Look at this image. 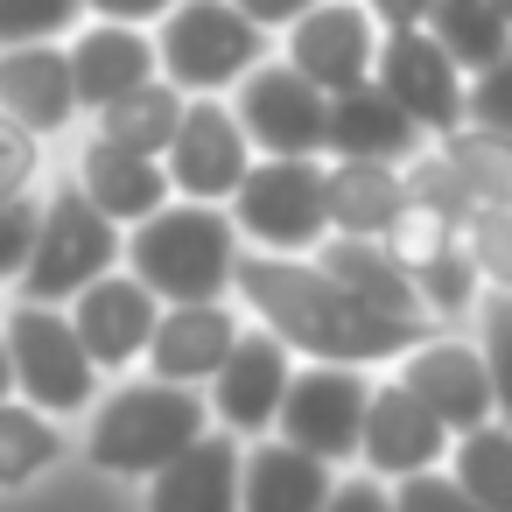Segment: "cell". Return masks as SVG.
<instances>
[{
    "label": "cell",
    "instance_id": "4316f807",
    "mask_svg": "<svg viewBox=\"0 0 512 512\" xmlns=\"http://www.w3.org/2000/svg\"><path fill=\"white\" fill-rule=\"evenodd\" d=\"M442 162L456 169L470 211H477V204H512V134L463 120V127L442 134Z\"/></svg>",
    "mask_w": 512,
    "mask_h": 512
},
{
    "label": "cell",
    "instance_id": "52a82bcc",
    "mask_svg": "<svg viewBox=\"0 0 512 512\" xmlns=\"http://www.w3.org/2000/svg\"><path fill=\"white\" fill-rule=\"evenodd\" d=\"M127 260V239H120V225L78 190V183H64L50 204H43V225H36V253H29V267H22V295L29 302H71L85 281H99L106 267H120Z\"/></svg>",
    "mask_w": 512,
    "mask_h": 512
},
{
    "label": "cell",
    "instance_id": "ab89813d",
    "mask_svg": "<svg viewBox=\"0 0 512 512\" xmlns=\"http://www.w3.org/2000/svg\"><path fill=\"white\" fill-rule=\"evenodd\" d=\"M323 512H393V491L379 484V470H365V477H337L330 498H323Z\"/></svg>",
    "mask_w": 512,
    "mask_h": 512
},
{
    "label": "cell",
    "instance_id": "277c9868",
    "mask_svg": "<svg viewBox=\"0 0 512 512\" xmlns=\"http://www.w3.org/2000/svg\"><path fill=\"white\" fill-rule=\"evenodd\" d=\"M0 337H8V358H15V386L29 393V407L43 414H85L99 400V365L71 323L64 302H29L15 295V309L0 316Z\"/></svg>",
    "mask_w": 512,
    "mask_h": 512
},
{
    "label": "cell",
    "instance_id": "d6986e66",
    "mask_svg": "<svg viewBox=\"0 0 512 512\" xmlns=\"http://www.w3.org/2000/svg\"><path fill=\"white\" fill-rule=\"evenodd\" d=\"M148 512H239V435L204 428L148 477Z\"/></svg>",
    "mask_w": 512,
    "mask_h": 512
},
{
    "label": "cell",
    "instance_id": "8fae6325",
    "mask_svg": "<svg viewBox=\"0 0 512 512\" xmlns=\"http://www.w3.org/2000/svg\"><path fill=\"white\" fill-rule=\"evenodd\" d=\"M372 78L421 120V134H449L463 127V64L428 36V22H407V29H386L379 36V57H372Z\"/></svg>",
    "mask_w": 512,
    "mask_h": 512
},
{
    "label": "cell",
    "instance_id": "ee69618b",
    "mask_svg": "<svg viewBox=\"0 0 512 512\" xmlns=\"http://www.w3.org/2000/svg\"><path fill=\"white\" fill-rule=\"evenodd\" d=\"M15 393V358H8V337H0V400Z\"/></svg>",
    "mask_w": 512,
    "mask_h": 512
},
{
    "label": "cell",
    "instance_id": "ffe728a7",
    "mask_svg": "<svg viewBox=\"0 0 512 512\" xmlns=\"http://www.w3.org/2000/svg\"><path fill=\"white\" fill-rule=\"evenodd\" d=\"M330 155H372V162H414L421 155V120L379 85H344L330 92V134H323Z\"/></svg>",
    "mask_w": 512,
    "mask_h": 512
},
{
    "label": "cell",
    "instance_id": "3957f363",
    "mask_svg": "<svg viewBox=\"0 0 512 512\" xmlns=\"http://www.w3.org/2000/svg\"><path fill=\"white\" fill-rule=\"evenodd\" d=\"M127 267L162 295V302H197V295H225L232 267H239V225L225 204L183 197L162 204L134 225L127 239Z\"/></svg>",
    "mask_w": 512,
    "mask_h": 512
},
{
    "label": "cell",
    "instance_id": "f1b7e54d",
    "mask_svg": "<svg viewBox=\"0 0 512 512\" xmlns=\"http://www.w3.org/2000/svg\"><path fill=\"white\" fill-rule=\"evenodd\" d=\"M456 484L484 505V512H512V421H477L456 435V456H449Z\"/></svg>",
    "mask_w": 512,
    "mask_h": 512
},
{
    "label": "cell",
    "instance_id": "d6a6232c",
    "mask_svg": "<svg viewBox=\"0 0 512 512\" xmlns=\"http://www.w3.org/2000/svg\"><path fill=\"white\" fill-rule=\"evenodd\" d=\"M477 351L491 365V393H498V421H512V288L491 281V295L477 302Z\"/></svg>",
    "mask_w": 512,
    "mask_h": 512
},
{
    "label": "cell",
    "instance_id": "484cf974",
    "mask_svg": "<svg viewBox=\"0 0 512 512\" xmlns=\"http://www.w3.org/2000/svg\"><path fill=\"white\" fill-rule=\"evenodd\" d=\"M183 106H190V92H183L176 78H148V85H134V92L106 99V106H99L92 120H99V134H106V141H120V148H141V155H169Z\"/></svg>",
    "mask_w": 512,
    "mask_h": 512
},
{
    "label": "cell",
    "instance_id": "7a4b0ae2",
    "mask_svg": "<svg viewBox=\"0 0 512 512\" xmlns=\"http://www.w3.org/2000/svg\"><path fill=\"white\" fill-rule=\"evenodd\" d=\"M204 428H211V400H197V386H183V379H134V386H113L106 400H92L85 456L106 477H155Z\"/></svg>",
    "mask_w": 512,
    "mask_h": 512
},
{
    "label": "cell",
    "instance_id": "ac0fdd59",
    "mask_svg": "<svg viewBox=\"0 0 512 512\" xmlns=\"http://www.w3.org/2000/svg\"><path fill=\"white\" fill-rule=\"evenodd\" d=\"M148 78H162V57H155L148 22H106V15H99L92 29H78V43H71L78 113H99L106 99L134 92V85H148Z\"/></svg>",
    "mask_w": 512,
    "mask_h": 512
},
{
    "label": "cell",
    "instance_id": "5b68a950",
    "mask_svg": "<svg viewBox=\"0 0 512 512\" xmlns=\"http://www.w3.org/2000/svg\"><path fill=\"white\" fill-rule=\"evenodd\" d=\"M155 57L183 92H232L267 57V29L239 0H176L155 29Z\"/></svg>",
    "mask_w": 512,
    "mask_h": 512
},
{
    "label": "cell",
    "instance_id": "5bb4252c",
    "mask_svg": "<svg viewBox=\"0 0 512 512\" xmlns=\"http://www.w3.org/2000/svg\"><path fill=\"white\" fill-rule=\"evenodd\" d=\"M372 57H379V22H372V8H358V0H316L309 15L288 22V64L302 78H316L323 92L365 85Z\"/></svg>",
    "mask_w": 512,
    "mask_h": 512
},
{
    "label": "cell",
    "instance_id": "ba28073f",
    "mask_svg": "<svg viewBox=\"0 0 512 512\" xmlns=\"http://www.w3.org/2000/svg\"><path fill=\"white\" fill-rule=\"evenodd\" d=\"M365 372L358 365H337V358H316L309 372H288V393H281V442L323 456L330 470L358 456V435H365Z\"/></svg>",
    "mask_w": 512,
    "mask_h": 512
},
{
    "label": "cell",
    "instance_id": "b9f144b4",
    "mask_svg": "<svg viewBox=\"0 0 512 512\" xmlns=\"http://www.w3.org/2000/svg\"><path fill=\"white\" fill-rule=\"evenodd\" d=\"M239 8H246V15H253V22H260L267 36H274V29H288L295 15H309L316 0H239Z\"/></svg>",
    "mask_w": 512,
    "mask_h": 512
},
{
    "label": "cell",
    "instance_id": "d590c367",
    "mask_svg": "<svg viewBox=\"0 0 512 512\" xmlns=\"http://www.w3.org/2000/svg\"><path fill=\"white\" fill-rule=\"evenodd\" d=\"M393 512H484L463 484H456V470H407V477H393Z\"/></svg>",
    "mask_w": 512,
    "mask_h": 512
},
{
    "label": "cell",
    "instance_id": "30bf717a",
    "mask_svg": "<svg viewBox=\"0 0 512 512\" xmlns=\"http://www.w3.org/2000/svg\"><path fill=\"white\" fill-rule=\"evenodd\" d=\"M169 190L176 197H204V204H232V190L253 169V141L239 127V113L225 106V92H190L176 141H169Z\"/></svg>",
    "mask_w": 512,
    "mask_h": 512
},
{
    "label": "cell",
    "instance_id": "60d3db41",
    "mask_svg": "<svg viewBox=\"0 0 512 512\" xmlns=\"http://www.w3.org/2000/svg\"><path fill=\"white\" fill-rule=\"evenodd\" d=\"M176 0H85V15H106V22H162Z\"/></svg>",
    "mask_w": 512,
    "mask_h": 512
},
{
    "label": "cell",
    "instance_id": "7bdbcfd3",
    "mask_svg": "<svg viewBox=\"0 0 512 512\" xmlns=\"http://www.w3.org/2000/svg\"><path fill=\"white\" fill-rule=\"evenodd\" d=\"M379 29H407V22H428V0H365Z\"/></svg>",
    "mask_w": 512,
    "mask_h": 512
},
{
    "label": "cell",
    "instance_id": "e0dca14e",
    "mask_svg": "<svg viewBox=\"0 0 512 512\" xmlns=\"http://www.w3.org/2000/svg\"><path fill=\"white\" fill-rule=\"evenodd\" d=\"M239 344V316L225 295H197V302H162L155 337H148V365L155 379H183V386H211V372L225 365V351Z\"/></svg>",
    "mask_w": 512,
    "mask_h": 512
},
{
    "label": "cell",
    "instance_id": "8992f818",
    "mask_svg": "<svg viewBox=\"0 0 512 512\" xmlns=\"http://www.w3.org/2000/svg\"><path fill=\"white\" fill-rule=\"evenodd\" d=\"M232 225L260 253H316L330 239V197L316 155H260L232 190Z\"/></svg>",
    "mask_w": 512,
    "mask_h": 512
},
{
    "label": "cell",
    "instance_id": "2e32d148",
    "mask_svg": "<svg viewBox=\"0 0 512 512\" xmlns=\"http://www.w3.org/2000/svg\"><path fill=\"white\" fill-rule=\"evenodd\" d=\"M442 456H449L442 414H435L414 386H400V379L372 386V400H365V435H358V463L379 470V477H407V470H428V463H442Z\"/></svg>",
    "mask_w": 512,
    "mask_h": 512
},
{
    "label": "cell",
    "instance_id": "74e56055",
    "mask_svg": "<svg viewBox=\"0 0 512 512\" xmlns=\"http://www.w3.org/2000/svg\"><path fill=\"white\" fill-rule=\"evenodd\" d=\"M463 120L512 134V50H505V57H491V64L470 78V92H463Z\"/></svg>",
    "mask_w": 512,
    "mask_h": 512
},
{
    "label": "cell",
    "instance_id": "7402d4cb",
    "mask_svg": "<svg viewBox=\"0 0 512 512\" xmlns=\"http://www.w3.org/2000/svg\"><path fill=\"white\" fill-rule=\"evenodd\" d=\"M78 190L113 218V225H141L148 211L169 204V162L162 155H141V148H120L106 134L85 141L78 155Z\"/></svg>",
    "mask_w": 512,
    "mask_h": 512
},
{
    "label": "cell",
    "instance_id": "1f68e13d",
    "mask_svg": "<svg viewBox=\"0 0 512 512\" xmlns=\"http://www.w3.org/2000/svg\"><path fill=\"white\" fill-rule=\"evenodd\" d=\"M477 260H470V246H456V253H442L435 267H421L414 274V288H421V309L435 316V323H456V316H470V302H477Z\"/></svg>",
    "mask_w": 512,
    "mask_h": 512
},
{
    "label": "cell",
    "instance_id": "9c48e42d",
    "mask_svg": "<svg viewBox=\"0 0 512 512\" xmlns=\"http://www.w3.org/2000/svg\"><path fill=\"white\" fill-rule=\"evenodd\" d=\"M246 141L260 155H323V134H330V92L316 78H302L295 64L281 57H260L246 78H239V99H232Z\"/></svg>",
    "mask_w": 512,
    "mask_h": 512
},
{
    "label": "cell",
    "instance_id": "4dcf8cb0",
    "mask_svg": "<svg viewBox=\"0 0 512 512\" xmlns=\"http://www.w3.org/2000/svg\"><path fill=\"white\" fill-rule=\"evenodd\" d=\"M50 463H64V421L43 407H8L0 400V491L36 484Z\"/></svg>",
    "mask_w": 512,
    "mask_h": 512
},
{
    "label": "cell",
    "instance_id": "cb8c5ba5",
    "mask_svg": "<svg viewBox=\"0 0 512 512\" xmlns=\"http://www.w3.org/2000/svg\"><path fill=\"white\" fill-rule=\"evenodd\" d=\"M323 197H330V232L379 239L393 225V211L407 204V176H400V162L337 155V162H323Z\"/></svg>",
    "mask_w": 512,
    "mask_h": 512
},
{
    "label": "cell",
    "instance_id": "9a60e30c",
    "mask_svg": "<svg viewBox=\"0 0 512 512\" xmlns=\"http://www.w3.org/2000/svg\"><path fill=\"white\" fill-rule=\"evenodd\" d=\"M288 337L274 330H239V344L225 351V365L211 372V421L232 435H267L288 393Z\"/></svg>",
    "mask_w": 512,
    "mask_h": 512
},
{
    "label": "cell",
    "instance_id": "836d02e7",
    "mask_svg": "<svg viewBox=\"0 0 512 512\" xmlns=\"http://www.w3.org/2000/svg\"><path fill=\"white\" fill-rule=\"evenodd\" d=\"M85 22V0H0V43H64Z\"/></svg>",
    "mask_w": 512,
    "mask_h": 512
},
{
    "label": "cell",
    "instance_id": "6da1fadb",
    "mask_svg": "<svg viewBox=\"0 0 512 512\" xmlns=\"http://www.w3.org/2000/svg\"><path fill=\"white\" fill-rule=\"evenodd\" d=\"M232 288L246 295V309L288 337V351H309V358H337V365H386L400 358L407 344H421L435 323H407V316H386L372 302H358L323 260L309 253H239L232 267Z\"/></svg>",
    "mask_w": 512,
    "mask_h": 512
},
{
    "label": "cell",
    "instance_id": "f546056e",
    "mask_svg": "<svg viewBox=\"0 0 512 512\" xmlns=\"http://www.w3.org/2000/svg\"><path fill=\"white\" fill-rule=\"evenodd\" d=\"M463 211H449V204H435V197H414L407 190V204L393 211V225L379 232V246L407 267V274H421V267H435L442 253H456L463 246Z\"/></svg>",
    "mask_w": 512,
    "mask_h": 512
},
{
    "label": "cell",
    "instance_id": "603a6c76",
    "mask_svg": "<svg viewBox=\"0 0 512 512\" xmlns=\"http://www.w3.org/2000/svg\"><path fill=\"white\" fill-rule=\"evenodd\" d=\"M337 470L295 442H260L239 456V512H323Z\"/></svg>",
    "mask_w": 512,
    "mask_h": 512
},
{
    "label": "cell",
    "instance_id": "44dd1931",
    "mask_svg": "<svg viewBox=\"0 0 512 512\" xmlns=\"http://www.w3.org/2000/svg\"><path fill=\"white\" fill-rule=\"evenodd\" d=\"M0 106L36 134H64L78 113L71 50L64 43H0Z\"/></svg>",
    "mask_w": 512,
    "mask_h": 512
},
{
    "label": "cell",
    "instance_id": "4fadbf2b",
    "mask_svg": "<svg viewBox=\"0 0 512 512\" xmlns=\"http://www.w3.org/2000/svg\"><path fill=\"white\" fill-rule=\"evenodd\" d=\"M155 316H162V295L127 267H106L99 281H85L78 295H71V323H78V337H85V351H92V365L99 372H120V365H134L141 351H148V337H155Z\"/></svg>",
    "mask_w": 512,
    "mask_h": 512
},
{
    "label": "cell",
    "instance_id": "8d00e7d4",
    "mask_svg": "<svg viewBox=\"0 0 512 512\" xmlns=\"http://www.w3.org/2000/svg\"><path fill=\"white\" fill-rule=\"evenodd\" d=\"M43 176V134L0 106V197H22Z\"/></svg>",
    "mask_w": 512,
    "mask_h": 512
},
{
    "label": "cell",
    "instance_id": "e575fe53",
    "mask_svg": "<svg viewBox=\"0 0 512 512\" xmlns=\"http://www.w3.org/2000/svg\"><path fill=\"white\" fill-rule=\"evenodd\" d=\"M463 246H470L484 281L512 288V204H477L470 225H463Z\"/></svg>",
    "mask_w": 512,
    "mask_h": 512
},
{
    "label": "cell",
    "instance_id": "f6af8a7d",
    "mask_svg": "<svg viewBox=\"0 0 512 512\" xmlns=\"http://www.w3.org/2000/svg\"><path fill=\"white\" fill-rule=\"evenodd\" d=\"M498 8H505V22H512V0H498Z\"/></svg>",
    "mask_w": 512,
    "mask_h": 512
},
{
    "label": "cell",
    "instance_id": "f35d334b",
    "mask_svg": "<svg viewBox=\"0 0 512 512\" xmlns=\"http://www.w3.org/2000/svg\"><path fill=\"white\" fill-rule=\"evenodd\" d=\"M36 225H43V204L22 190V197H0V281H22L29 253H36Z\"/></svg>",
    "mask_w": 512,
    "mask_h": 512
},
{
    "label": "cell",
    "instance_id": "d4e9b609",
    "mask_svg": "<svg viewBox=\"0 0 512 512\" xmlns=\"http://www.w3.org/2000/svg\"><path fill=\"white\" fill-rule=\"evenodd\" d=\"M316 260L358 295V302H372V309H386V316H407V323H435L428 309H421V288H414V274L379 246V239H365V232H344V239H323L316 246Z\"/></svg>",
    "mask_w": 512,
    "mask_h": 512
},
{
    "label": "cell",
    "instance_id": "7c38bea8",
    "mask_svg": "<svg viewBox=\"0 0 512 512\" xmlns=\"http://www.w3.org/2000/svg\"><path fill=\"white\" fill-rule=\"evenodd\" d=\"M400 386H414V393L442 414L449 435H463V428H477V421L498 414V393H491V365H484V351L463 344V337H449L442 323H435L421 344L400 351Z\"/></svg>",
    "mask_w": 512,
    "mask_h": 512
},
{
    "label": "cell",
    "instance_id": "83f0119b",
    "mask_svg": "<svg viewBox=\"0 0 512 512\" xmlns=\"http://www.w3.org/2000/svg\"><path fill=\"white\" fill-rule=\"evenodd\" d=\"M428 36L463 64V71H484L491 57L512 50V22L498 0H428Z\"/></svg>",
    "mask_w": 512,
    "mask_h": 512
}]
</instances>
